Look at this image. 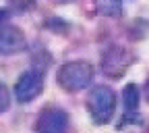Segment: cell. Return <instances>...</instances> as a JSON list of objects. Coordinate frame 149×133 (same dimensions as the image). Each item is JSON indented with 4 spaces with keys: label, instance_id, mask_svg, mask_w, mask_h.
<instances>
[{
    "label": "cell",
    "instance_id": "obj_8",
    "mask_svg": "<svg viewBox=\"0 0 149 133\" xmlns=\"http://www.w3.org/2000/svg\"><path fill=\"white\" fill-rule=\"evenodd\" d=\"M95 11L104 17H118L122 13L120 0H95Z\"/></svg>",
    "mask_w": 149,
    "mask_h": 133
},
{
    "label": "cell",
    "instance_id": "obj_5",
    "mask_svg": "<svg viewBox=\"0 0 149 133\" xmlns=\"http://www.w3.org/2000/svg\"><path fill=\"white\" fill-rule=\"evenodd\" d=\"M42 89H44V75L40 71L31 69V71H25L17 79L15 96H17L19 102H31L42 94Z\"/></svg>",
    "mask_w": 149,
    "mask_h": 133
},
{
    "label": "cell",
    "instance_id": "obj_3",
    "mask_svg": "<svg viewBox=\"0 0 149 133\" xmlns=\"http://www.w3.org/2000/svg\"><path fill=\"white\" fill-rule=\"evenodd\" d=\"M133 54L124 50L122 46H110L102 54V71L112 79H118L126 73V69L133 65Z\"/></svg>",
    "mask_w": 149,
    "mask_h": 133
},
{
    "label": "cell",
    "instance_id": "obj_6",
    "mask_svg": "<svg viewBox=\"0 0 149 133\" xmlns=\"http://www.w3.org/2000/svg\"><path fill=\"white\" fill-rule=\"evenodd\" d=\"M27 46L25 40V33L15 27V25H4L0 29V54L8 56V54H17V52H23Z\"/></svg>",
    "mask_w": 149,
    "mask_h": 133
},
{
    "label": "cell",
    "instance_id": "obj_9",
    "mask_svg": "<svg viewBox=\"0 0 149 133\" xmlns=\"http://www.w3.org/2000/svg\"><path fill=\"white\" fill-rule=\"evenodd\" d=\"M8 106H10V94H8V87H6L4 83H0V112H4Z\"/></svg>",
    "mask_w": 149,
    "mask_h": 133
},
{
    "label": "cell",
    "instance_id": "obj_7",
    "mask_svg": "<svg viewBox=\"0 0 149 133\" xmlns=\"http://www.w3.org/2000/svg\"><path fill=\"white\" fill-rule=\"evenodd\" d=\"M122 102H124V110L128 115H133L139 106V87L135 83H128L122 91Z\"/></svg>",
    "mask_w": 149,
    "mask_h": 133
},
{
    "label": "cell",
    "instance_id": "obj_10",
    "mask_svg": "<svg viewBox=\"0 0 149 133\" xmlns=\"http://www.w3.org/2000/svg\"><path fill=\"white\" fill-rule=\"evenodd\" d=\"M6 21H8V11L0 8V29H2V27L6 25Z\"/></svg>",
    "mask_w": 149,
    "mask_h": 133
},
{
    "label": "cell",
    "instance_id": "obj_11",
    "mask_svg": "<svg viewBox=\"0 0 149 133\" xmlns=\"http://www.w3.org/2000/svg\"><path fill=\"white\" fill-rule=\"evenodd\" d=\"M145 98L149 100V79H147V83H145Z\"/></svg>",
    "mask_w": 149,
    "mask_h": 133
},
{
    "label": "cell",
    "instance_id": "obj_1",
    "mask_svg": "<svg viewBox=\"0 0 149 133\" xmlns=\"http://www.w3.org/2000/svg\"><path fill=\"white\" fill-rule=\"evenodd\" d=\"M87 110L95 123H100V125L110 123L112 117H114V110H116L114 89L108 85H95L87 98Z\"/></svg>",
    "mask_w": 149,
    "mask_h": 133
},
{
    "label": "cell",
    "instance_id": "obj_2",
    "mask_svg": "<svg viewBox=\"0 0 149 133\" xmlns=\"http://www.w3.org/2000/svg\"><path fill=\"white\" fill-rule=\"evenodd\" d=\"M93 79V67L87 61H72L60 67L58 71V83L66 91H81Z\"/></svg>",
    "mask_w": 149,
    "mask_h": 133
},
{
    "label": "cell",
    "instance_id": "obj_4",
    "mask_svg": "<svg viewBox=\"0 0 149 133\" xmlns=\"http://www.w3.org/2000/svg\"><path fill=\"white\" fill-rule=\"evenodd\" d=\"M66 127H68V115L56 106L44 108L35 121V133H66Z\"/></svg>",
    "mask_w": 149,
    "mask_h": 133
}]
</instances>
